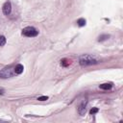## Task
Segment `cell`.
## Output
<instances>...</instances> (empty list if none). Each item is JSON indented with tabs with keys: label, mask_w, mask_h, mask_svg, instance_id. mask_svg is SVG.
I'll list each match as a JSON object with an SVG mask.
<instances>
[{
	"label": "cell",
	"mask_w": 123,
	"mask_h": 123,
	"mask_svg": "<svg viewBox=\"0 0 123 123\" xmlns=\"http://www.w3.org/2000/svg\"><path fill=\"white\" fill-rule=\"evenodd\" d=\"M97 60L92 57L91 55L89 54H85V55H82L80 58H79V63L82 65V66H87V65H91V64H95L97 63Z\"/></svg>",
	"instance_id": "cell-1"
},
{
	"label": "cell",
	"mask_w": 123,
	"mask_h": 123,
	"mask_svg": "<svg viewBox=\"0 0 123 123\" xmlns=\"http://www.w3.org/2000/svg\"><path fill=\"white\" fill-rule=\"evenodd\" d=\"M22 35L25 37H37L38 35V31L34 27L28 26L22 30Z\"/></svg>",
	"instance_id": "cell-2"
},
{
	"label": "cell",
	"mask_w": 123,
	"mask_h": 123,
	"mask_svg": "<svg viewBox=\"0 0 123 123\" xmlns=\"http://www.w3.org/2000/svg\"><path fill=\"white\" fill-rule=\"evenodd\" d=\"M15 75L14 73V67H6L3 68L2 70H0V78L6 79V78H10L12 76Z\"/></svg>",
	"instance_id": "cell-3"
},
{
	"label": "cell",
	"mask_w": 123,
	"mask_h": 123,
	"mask_svg": "<svg viewBox=\"0 0 123 123\" xmlns=\"http://www.w3.org/2000/svg\"><path fill=\"white\" fill-rule=\"evenodd\" d=\"M86 105H87V101H86V100H84V101L79 105L78 113H79L80 115H85V114H86Z\"/></svg>",
	"instance_id": "cell-4"
},
{
	"label": "cell",
	"mask_w": 123,
	"mask_h": 123,
	"mask_svg": "<svg viewBox=\"0 0 123 123\" xmlns=\"http://www.w3.org/2000/svg\"><path fill=\"white\" fill-rule=\"evenodd\" d=\"M2 11H3V13L5 15H9L11 13V12H12V4H11V2L8 1V2L4 3V5L2 7Z\"/></svg>",
	"instance_id": "cell-5"
},
{
	"label": "cell",
	"mask_w": 123,
	"mask_h": 123,
	"mask_svg": "<svg viewBox=\"0 0 123 123\" xmlns=\"http://www.w3.org/2000/svg\"><path fill=\"white\" fill-rule=\"evenodd\" d=\"M23 70H24V67H23V65L22 64H16L15 66H14V73H15V75H20L22 72H23Z\"/></svg>",
	"instance_id": "cell-6"
},
{
	"label": "cell",
	"mask_w": 123,
	"mask_h": 123,
	"mask_svg": "<svg viewBox=\"0 0 123 123\" xmlns=\"http://www.w3.org/2000/svg\"><path fill=\"white\" fill-rule=\"evenodd\" d=\"M99 87L101 89H104V90H109V89H111L112 87V84H111V83H105V84L100 85Z\"/></svg>",
	"instance_id": "cell-7"
},
{
	"label": "cell",
	"mask_w": 123,
	"mask_h": 123,
	"mask_svg": "<svg viewBox=\"0 0 123 123\" xmlns=\"http://www.w3.org/2000/svg\"><path fill=\"white\" fill-rule=\"evenodd\" d=\"M70 64H71V61L68 60V59H62V60L61 61V65L63 66V67H67V66H69Z\"/></svg>",
	"instance_id": "cell-8"
},
{
	"label": "cell",
	"mask_w": 123,
	"mask_h": 123,
	"mask_svg": "<svg viewBox=\"0 0 123 123\" xmlns=\"http://www.w3.org/2000/svg\"><path fill=\"white\" fill-rule=\"evenodd\" d=\"M77 24H78V26H80V27L85 26V25H86V19H85V18H80V19H78Z\"/></svg>",
	"instance_id": "cell-9"
},
{
	"label": "cell",
	"mask_w": 123,
	"mask_h": 123,
	"mask_svg": "<svg viewBox=\"0 0 123 123\" xmlns=\"http://www.w3.org/2000/svg\"><path fill=\"white\" fill-rule=\"evenodd\" d=\"M109 37H110L109 35H101V36L98 37V41H104V40L108 39Z\"/></svg>",
	"instance_id": "cell-10"
},
{
	"label": "cell",
	"mask_w": 123,
	"mask_h": 123,
	"mask_svg": "<svg viewBox=\"0 0 123 123\" xmlns=\"http://www.w3.org/2000/svg\"><path fill=\"white\" fill-rule=\"evenodd\" d=\"M6 44V37L4 36H0V47Z\"/></svg>",
	"instance_id": "cell-11"
},
{
	"label": "cell",
	"mask_w": 123,
	"mask_h": 123,
	"mask_svg": "<svg viewBox=\"0 0 123 123\" xmlns=\"http://www.w3.org/2000/svg\"><path fill=\"white\" fill-rule=\"evenodd\" d=\"M96 112H98V109H97V108H92V109L90 110V111H89L90 114H95Z\"/></svg>",
	"instance_id": "cell-12"
},
{
	"label": "cell",
	"mask_w": 123,
	"mask_h": 123,
	"mask_svg": "<svg viewBox=\"0 0 123 123\" xmlns=\"http://www.w3.org/2000/svg\"><path fill=\"white\" fill-rule=\"evenodd\" d=\"M47 99H48L47 96H40V97H37V100H39V101H45V100H47Z\"/></svg>",
	"instance_id": "cell-13"
},
{
	"label": "cell",
	"mask_w": 123,
	"mask_h": 123,
	"mask_svg": "<svg viewBox=\"0 0 123 123\" xmlns=\"http://www.w3.org/2000/svg\"><path fill=\"white\" fill-rule=\"evenodd\" d=\"M0 93L2 94V93H3V90H0Z\"/></svg>",
	"instance_id": "cell-14"
}]
</instances>
